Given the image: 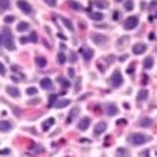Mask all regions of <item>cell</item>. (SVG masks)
Returning <instances> with one entry per match:
<instances>
[{"mask_svg":"<svg viewBox=\"0 0 157 157\" xmlns=\"http://www.w3.org/2000/svg\"><path fill=\"white\" fill-rule=\"evenodd\" d=\"M19 40H21V43H22V45H25V43L28 42V39H27V37H21Z\"/></svg>","mask_w":157,"mask_h":157,"instance_id":"b9f144b4","label":"cell"},{"mask_svg":"<svg viewBox=\"0 0 157 157\" xmlns=\"http://www.w3.org/2000/svg\"><path fill=\"white\" fill-rule=\"evenodd\" d=\"M70 99H67V98H65V99H59V101H56L55 102V108H64V107H67V105H70Z\"/></svg>","mask_w":157,"mask_h":157,"instance_id":"ac0fdd59","label":"cell"},{"mask_svg":"<svg viewBox=\"0 0 157 157\" xmlns=\"http://www.w3.org/2000/svg\"><path fill=\"white\" fill-rule=\"evenodd\" d=\"M119 15H120V14H119V10H114V12H113V19L117 21V19H119Z\"/></svg>","mask_w":157,"mask_h":157,"instance_id":"74e56055","label":"cell"},{"mask_svg":"<svg viewBox=\"0 0 157 157\" xmlns=\"http://www.w3.org/2000/svg\"><path fill=\"white\" fill-rule=\"evenodd\" d=\"M36 64H37L40 68H43V67H46L48 61H46V58H43V56H37V58H36Z\"/></svg>","mask_w":157,"mask_h":157,"instance_id":"603a6c76","label":"cell"},{"mask_svg":"<svg viewBox=\"0 0 157 157\" xmlns=\"http://www.w3.org/2000/svg\"><path fill=\"white\" fill-rule=\"evenodd\" d=\"M28 40H31L33 43H34V42H37V34H36L34 31H33V33L30 34V37H28Z\"/></svg>","mask_w":157,"mask_h":157,"instance_id":"836d02e7","label":"cell"},{"mask_svg":"<svg viewBox=\"0 0 157 157\" xmlns=\"http://www.w3.org/2000/svg\"><path fill=\"white\" fill-rule=\"evenodd\" d=\"M126 123H127V122H126L125 119H120V120H117V125H120V126H122V125H126Z\"/></svg>","mask_w":157,"mask_h":157,"instance_id":"ab89813d","label":"cell"},{"mask_svg":"<svg viewBox=\"0 0 157 157\" xmlns=\"http://www.w3.org/2000/svg\"><path fill=\"white\" fill-rule=\"evenodd\" d=\"M40 86L43 89H52V87H54V83H52V80L49 77H45V78H42V80H40Z\"/></svg>","mask_w":157,"mask_h":157,"instance_id":"4fadbf2b","label":"cell"},{"mask_svg":"<svg viewBox=\"0 0 157 157\" xmlns=\"http://www.w3.org/2000/svg\"><path fill=\"white\" fill-rule=\"evenodd\" d=\"M127 141L132 144V145H142V144L150 141V136L144 135V134H130L127 136Z\"/></svg>","mask_w":157,"mask_h":157,"instance_id":"7a4b0ae2","label":"cell"},{"mask_svg":"<svg viewBox=\"0 0 157 157\" xmlns=\"http://www.w3.org/2000/svg\"><path fill=\"white\" fill-rule=\"evenodd\" d=\"M0 45H2V37H0Z\"/></svg>","mask_w":157,"mask_h":157,"instance_id":"f6af8a7d","label":"cell"},{"mask_svg":"<svg viewBox=\"0 0 157 157\" xmlns=\"http://www.w3.org/2000/svg\"><path fill=\"white\" fill-rule=\"evenodd\" d=\"M2 43L5 45V48H6L8 50H15V43H14V37H12L10 28H3V33H2Z\"/></svg>","mask_w":157,"mask_h":157,"instance_id":"6da1fadb","label":"cell"},{"mask_svg":"<svg viewBox=\"0 0 157 157\" xmlns=\"http://www.w3.org/2000/svg\"><path fill=\"white\" fill-rule=\"evenodd\" d=\"M147 96H148V90H147L145 87H142L139 92H138V95H136V99L141 102V101H144V99H147Z\"/></svg>","mask_w":157,"mask_h":157,"instance_id":"e0dca14e","label":"cell"},{"mask_svg":"<svg viewBox=\"0 0 157 157\" xmlns=\"http://www.w3.org/2000/svg\"><path fill=\"white\" fill-rule=\"evenodd\" d=\"M6 8H9V2L2 0V2H0V9H6Z\"/></svg>","mask_w":157,"mask_h":157,"instance_id":"e575fe53","label":"cell"},{"mask_svg":"<svg viewBox=\"0 0 157 157\" xmlns=\"http://www.w3.org/2000/svg\"><path fill=\"white\" fill-rule=\"evenodd\" d=\"M90 39H92L96 45H107V40H108L105 36H101V34H96V33L90 34Z\"/></svg>","mask_w":157,"mask_h":157,"instance_id":"8992f818","label":"cell"},{"mask_svg":"<svg viewBox=\"0 0 157 157\" xmlns=\"http://www.w3.org/2000/svg\"><path fill=\"white\" fill-rule=\"evenodd\" d=\"M89 125H90V119H89V117H83V119L78 122V129H80V130H86L89 127Z\"/></svg>","mask_w":157,"mask_h":157,"instance_id":"5bb4252c","label":"cell"},{"mask_svg":"<svg viewBox=\"0 0 157 157\" xmlns=\"http://www.w3.org/2000/svg\"><path fill=\"white\" fill-rule=\"evenodd\" d=\"M61 21H62V24H64L65 27H67V28L70 30V31H74V25H73V22H71L70 19H67V18H64V17H62V18H61Z\"/></svg>","mask_w":157,"mask_h":157,"instance_id":"44dd1931","label":"cell"},{"mask_svg":"<svg viewBox=\"0 0 157 157\" xmlns=\"http://www.w3.org/2000/svg\"><path fill=\"white\" fill-rule=\"evenodd\" d=\"M58 82L65 87V89H67V87H70V82L67 80V78H64V77H58Z\"/></svg>","mask_w":157,"mask_h":157,"instance_id":"484cf974","label":"cell"},{"mask_svg":"<svg viewBox=\"0 0 157 157\" xmlns=\"http://www.w3.org/2000/svg\"><path fill=\"white\" fill-rule=\"evenodd\" d=\"M10 153V150L8 148V150H0V154H2V156H5V154H9Z\"/></svg>","mask_w":157,"mask_h":157,"instance_id":"60d3db41","label":"cell"},{"mask_svg":"<svg viewBox=\"0 0 157 157\" xmlns=\"http://www.w3.org/2000/svg\"><path fill=\"white\" fill-rule=\"evenodd\" d=\"M39 102H40V99L36 98V99H33V101H28V105H37Z\"/></svg>","mask_w":157,"mask_h":157,"instance_id":"d590c367","label":"cell"},{"mask_svg":"<svg viewBox=\"0 0 157 157\" xmlns=\"http://www.w3.org/2000/svg\"><path fill=\"white\" fill-rule=\"evenodd\" d=\"M68 74H70V76H74V70H73V68H68Z\"/></svg>","mask_w":157,"mask_h":157,"instance_id":"ee69618b","label":"cell"},{"mask_svg":"<svg viewBox=\"0 0 157 157\" xmlns=\"http://www.w3.org/2000/svg\"><path fill=\"white\" fill-rule=\"evenodd\" d=\"M105 130H107V123L105 122H99V123H96V126L94 129V134L95 135H101L102 132H105Z\"/></svg>","mask_w":157,"mask_h":157,"instance_id":"9c48e42d","label":"cell"},{"mask_svg":"<svg viewBox=\"0 0 157 157\" xmlns=\"http://www.w3.org/2000/svg\"><path fill=\"white\" fill-rule=\"evenodd\" d=\"M68 5H70V8H73V9H82V6L78 5L77 2H70Z\"/></svg>","mask_w":157,"mask_h":157,"instance_id":"f546056e","label":"cell"},{"mask_svg":"<svg viewBox=\"0 0 157 157\" xmlns=\"http://www.w3.org/2000/svg\"><path fill=\"white\" fill-rule=\"evenodd\" d=\"M46 3H48L49 6H52V8H54V6H56V2H52V0H46Z\"/></svg>","mask_w":157,"mask_h":157,"instance_id":"f35d334b","label":"cell"},{"mask_svg":"<svg viewBox=\"0 0 157 157\" xmlns=\"http://www.w3.org/2000/svg\"><path fill=\"white\" fill-rule=\"evenodd\" d=\"M54 123H55V119H54V117H49V119H46V120L42 123V129L46 132V130L50 129V126H54Z\"/></svg>","mask_w":157,"mask_h":157,"instance_id":"7c38bea8","label":"cell"},{"mask_svg":"<svg viewBox=\"0 0 157 157\" xmlns=\"http://www.w3.org/2000/svg\"><path fill=\"white\" fill-rule=\"evenodd\" d=\"M56 99H58L56 95H50V96H49V107H54L55 102H56Z\"/></svg>","mask_w":157,"mask_h":157,"instance_id":"83f0119b","label":"cell"},{"mask_svg":"<svg viewBox=\"0 0 157 157\" xmlns=\"http://www.w3.org/2000/svg\"><path fill=\"white\" fill-rule=\"evenodd\" d=\"M80 54L83 55L85 61H90V59L94 58V50L89 49V48H82V49H80Z\"/></svg>","mask_w":157,"mask_h":157,"instance_id":"52a82bcc","label":"cell"},{"mask_svg":"<svg viewBox=\"0 0 157 157\" xmlns=\"http://www.w3.org/2000/svg\"><path fill=\"white\" fill-rule=\"evenodd\" d=\"M28 28H30L28 22H24V21H22V22H19V24H18V27H17V30H18V31H27Z\"/></svg>","mask_w":157,"mask_h":157,"instance_id":"d4e9b609","label":"cell"},{"mask_svg":"<svg viewBox=\"0 0 157 157\" xmlns=\"http://www.w3.org/2000/svg\"><path fill=\"white\" fill-rule=\"evenodd\" d=\"M65 61H67V58H65V54H64V52H59V54H58V62H59V64H65Z\"/></svg>","mask_w":157,"mask_h":157,"instance_id":"4316f807","label":"cell"},{"mask_svg":"<svg viewBox=\"0 0 157 157\" xmlns=\"http://www.w3.org/2000/svg\"><path fill=\"white\" fill-rule=\"evenodd\" d=\"M6 94L10 95V96H14V98H18L21 94H19V89L15 87V86H8L6 87Z\"/></svg>","mask_w":157,"mask_h":157,"instance_id":"30bf717a","label":"cell"},{"mask_svg":"<svg viewBox=\"0 0 157 157\" xmlns=\"http://www.w3.org/2000/svg\"><path fill=\"white\" fill-rule=\"evenodd\" d=\"M134 2H125V9L126 10H134Z\"/></svg>","mask_w":157,"mask_h":157,"instance_id":"f1b7e54d","label":"cell"},{"mask_svg":"<svg viewBox=\"0 0 157 157\" xmlns=\"http://www.w3.org/2000/svg\"><path fill=\"white\" fill-rule=\"evenodd\" d=\"M0 74H2V76L6 74V68H5V65H3L2 62H0Z\"/></svg>","mask_w":157,"mask_h":157,"instance_id":"8d00e7d4","label":"cell"},{"mask_svg":"<svg viewBox=\"0 0 157 157\" xmlns=\"http://www.w3.org/2000/svg\"><path fill=\"white\" fill-rule=\"evenodd\" d=\"M12 80H14V82H19V80H22V78H19L18 76H12Z\"/></svg>","mask_w":157,"mask_h":157,"instance_id":"7bdbcfd3","label":"cell"},{"mask_svg":"<svg viewBox=\"0 0 157 157\" xmlns=\"http://www.w3.org/2000/svg\"><path fill=\"white\" fill-rule=\"evenodd\" d=\"M139 22V18L138 17H127L126 21H125V28L126 30H134Z\"/></svg>","mask_w":157,"mask_h":157,"instance_id":"277c9868","label":"cell"},{"mask_svg":"<svg viewBox=\"0 0 157 157\" xmlns=\"http://www.w3.org/2000/svg\"><path fill=\"white\" fill-rule=\"evenodd\" d=\"M134 54L135 55H141V54H144V52L147 50V45L145 43H136V45H134Z\"/></svg>","mask_w":157,"mask_h":157,"instance_id":"ba28073f","label":"cell"},{"mask_svg":"<svg viewBox=\"0 0 157 157\" xmlns=\"http://www.w3.org/2000/svg\"><path fill=\"white\" fill-rule=\"evenodd\" d=\"M153 64H154V59L151 58V56H147L145 59H144V68H151L153 67Z\"/></svg>","mask_w":157,"mask_h":157,"instance_id":"cb8c5ba5","label":"cell"},{"mask_svg":"<svg viewBox=\"0 0 157 157\" xmlns=\"http://www.w3.org/2000/svg\"><path fill=\"white\" fill-rule=\"evenodd\" d=\"M117 113H119V110H117V107L114 105V104H108L107 105V114L108 116H116Z\"/></svg>","mask_w":157,"mask_h":157,"instance_id":"ffe728a7","label":"cell"},{"mask_svg":"<svg viewBox=\"0 0 157 157\" xmlns=\"http://www.w3.org/2000/svg\"><path fill=\"white\" fill-rule=\"evenodd\" d=\"M17 5H18V8L24 12V14H27V15H31L33 12H34L33 8H31V5H30L28 2H22V0H19V2H18Z\"/></svg>","mask_w":157,"mask_h":157,"instance_id":"5b68a950","label":"cell"},{"mask_svg":"<svg viewBox=\"0 0 157 157\" xmlns=\"http://www.w3.org/2000/svg\"><path fill=\"white\" fill-rule=\"evenodd\" d=\"M90 5H95V6H98V8H105V6H107L105 2H94V3H90Z\"/></svg>","mask_w":157,"mask_h":157,"instance_id":"4dcf8cb0","label":"cell"},{"mask_svg":"<svg viewBox=\"0 0 157 157\" xmlns=\"http://www.w3.org/2000/svg\"><path fill=\"white\" fill-rule=\"evenodd\" d=\"M116 157H130V151L123 147H119L116 150Z\"/></svg>","mask_w":157,"mask_h":157,"instance_id":"8fae6325","label":"cell"},{"mask_svg":"<svg viewBox=\"0 0 157 157\" xmlns=\"http://www.w3.org/2000/svg\"><path fill=\"white\" fill-rule=\"evenodd\" d=\"M14 21H15V17H12V15L5 17V22H6V24H10V22H14Z\"/></svg>","mask_w":157,"mask_h":157,"instance_id":"1f68e13d","label":"cell"},{"mask_svg":"<svg viewBox=\"0 0 157 157\" xmlns=\"http://www.w3.org/2000/svg\"><path fill=\"white\" fill-rule=\"evenodd\" d=\"M27 94H28V95H36V94H37V89H36V87H28V89H27Z\"/></svg>","mask_w":157,"mask_h":157,"instance_id":"d6a6232c","label":"cell"},{"mask_svg":"<svg viewBox=\"0 0 157 157\" xmlns=\"http://www.w3.org/2000/svg\"><path fill=\"white\" fill-rule=\"evenodd\" d=\"M90 19H94V21H101L104 18V15L101 14V12H90Z\"/></svg>","mask_w":157,"mask_h":157,"instance_id":"7402d4cb","label":"cell"},{"mask_svg":"<svg viewBox=\"0 0 157 157\" xmlns=\"http://www.w3.org/2000/svg\"><path fill=\"white\" fill-rule=\"evenodd\" d=\"M111 85H113V87H120L123 85V76L120 74L119 70H116L113 73V76H111Z\"/></svg>","mask_w":157,"mask_h":157,"instance_id":"3957f363","label":"cell"},{"mask_svg":"<svg viewBox=\"0 0 157 157\" xmlns=\"http://www.w3.org/2000/svg\"><path fill=\"white\" fill-rule=\"evenodd\" d=\"M10 129H12V123L6 120H0V132H9Z\"/></svg>","mask_w":157,"mask_h":157,"instance_id":"9a60e30c","label":"cell"},{"mask_svg":"<svg viewBox=\"0 0 157 157\" xmlns=\"http://www.w3.org/2000/svg\"><path fill=\"white\" fill-rule=\"evenodd\" d=\"M138 125H139L141 127H150V126L153 125V120L150 119V117H144V119H141V120L138 122Z\"/></svg>","mask_w":157,"mask_h":157,"instance_id":"2e32d148","label":"cell"},{"mask_svg":"<svg viewBox=\"0 0 157 157\" xmlns=\"http://www.w3.org/2000/svg\"><path fill=\"white\" fill-rule=\"evenodd\" d=\"M78 113H80V110H78L77 107H74V108H73V110L70 111V114H68V117H67V125H70V123H71V120L74 119V117H76V116H77Z\"/></svg>","mask_w":157,"mask_h":157,"instance_id":"d6986e66","label":"cell"}]
</instances>
